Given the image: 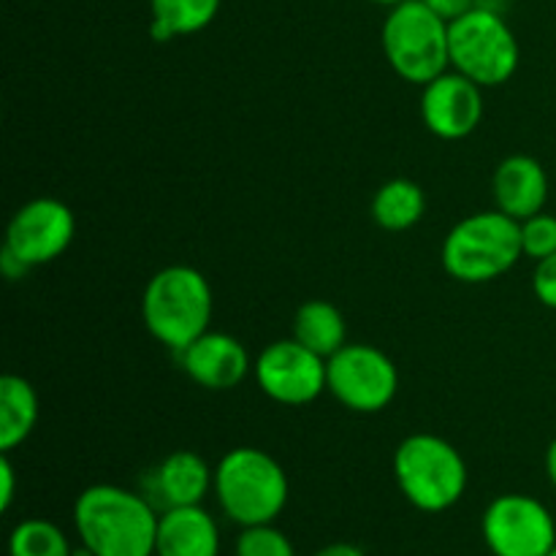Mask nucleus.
<instances>
[{"label":"nucleus","mask_w":556,"mask_h":556,"mask_svg":"<svg viewBox=\"0 0 556 556\" xmlns=\"http://www.w3.org/2000/svg\"><path fill=\"white\" fill-rule=\"evenodd\" d=\"M220 530L201 505L166 508L157 519L155 556H217Z\"/></svg>","instance_id":"nucleus-15"},{"label":"nucleus","mask_w":556,"mask_h":556,"mask_svg":"<svg viewBox=\"0 0 556 556\" xmlns=\"http://www.w3.org/2000/svg\"><path fill=\"white\" fill-rule=\"evenodd\" d=\"M424 212H427V195L413 179H389L380 185L372 199V220L391 233L418 226Z\"/></svg>","instance_id":"nucleus-20"},{"label":"nucleus","mask_w":556,"mask_h":556,"mask_svg":"<svg viewBox=\"0 0 556 556\" xmlns=\"http://www.w3.org/2000/svg\"><path fill=\"white\" fill-rule=\"evenodd\" d=\"M179 362L190 380L210 391L237 389L253 372L248 348L226 331H204L199 340L179 351Z\"/></svg>","instance_id":"nucleus-13"},{"label":"nucleus","mask_w":556,"mask_h":556,"mask_svg":"<svg viewBox=\"0 0 556 556\" xmlns=\"http://www.w3.org/2000/svg\"><path fill=\"white\" fill-rule=\"evenodd\" d=\"M293 340L318 356L331 358L348 345V324L334 304L313 299V302H304L293 315Z\"/></svg>","instance_id":"nucleus-18"},{"label":"nucleus","mask_w":556,"mask_h":556,"mask_svg":"<svg viewBox=\"0 0 556 556\" xmlns=\"http://www.w3.org/2000/svg\"><path fill=\"white\" fill-rule=\"evenodd\" d=\"M521 255V223L500 210L467 215L443 239V269L470 286L508 275Z\"/></svg>","instance_id":"nucleus-5"},{"label":"nucleus","mask_w":556,"mask_h":556,"mask_svg":"<svg viewBox=\"0 0 556 556\" xmlns=\"http://www.w3.org/2000/svg\"><path fill=\"white\" fill-rule=\"evenodd\" d=\"M210 489H215V470L195 451H174L152 472V492L163 510L201 505Z\"/></svg>","instance_id":"nucleus-16"},{"label":"nucleus","mask_w":556,"mask_h":556,"mask_svg":"<svg viewBox=\"0 0 556 556\" xmlns=\"http://www.w3.org/2000/svg\"><path fill=\"white\" fill-rule=\"evenodd\" d=\"M394 478L413 508L443 514L465 497L467 465L448 440L418 432L394 451Z\"/></svg>","instance_id":"nucleus-6"},{"label":"nucleus","mask_w":556,"mask_h":556,"mask_svg":"<svg viewBox=\"0 0 556 556\" xmlns=\"http://www.w3.org/2000/svg\"><path fill=\"white\" fill-rule=\"evenodd\" d=\"M212 286L199 269L185 264L155 271L141 293V320L147 331L168 351H185L210 331Z\"/></svg>","instance_id":"nucleus-2"},{"label":"nucleus","mask_w":556,"mask_h":556,"mask_svg":"<svg viewBox=\"0 0 556 556\" xmlns=\"http://www.w3.org/2000/svg\"><path fill=\"white\" fill-rule=\"evenodd\" d=\"M326 386L348 410L380 413L400 391V372L380 348L348 342L342 351L326 358Z\"/></svg>","instance_id":"nucleus-8"},{"label":"nucleus","mask_w":556,"mask_h":556,"mask_svg":"<svg viewBox=\"0 0 556 556\" xmlns=\"http://www.w3.org/2000/svg\"><path fill=\"white\" fill-rule=\"evenodd\" d=\"M215 494L223 514L239 527L275 525L286 510L288 476L280 462L261 448H231L215 470Z\"/></svg>","instance_id":"nucleus-3"},{"label":"nucleus","mask_w":556,"mask_h":556,"mask_svg":"<svg viewBox=\"0 0 556 556\" xmlns=\"http://www.w3.org/2000/svg\"><path fill=\"white\" fill-rule=\"evenodd\" d=\"M532 291H535V299L543 307L556 309V253L535 264V271H532Z\"/></svg>","instance_id":"nucleus-24"},{"label":"nucleus","mask_w":556,"mask_h":556,"mask_svg":"<svg viewBox=\"0 0 556 556\" xmlns=\"http://www.w3.org/2000/svg\"><path fill=\"white\" fill-rule=\"evenodd\" d=\"M546 556H556V546H554V548H552V552H548Z\"/></svg>","instance_id":"nucleus-30"},{"label":"nucleus","mask_w":556,"mask_h":556,"mask_svg":"<svg viewBox=\"0 0 556 556\" xmlns=\"http://www.w3.org/2000/svg\"><path fill=\"white\" fill-rule=\"evenodd\" d=\"M432 11H438L445 22H454L459 16H465L467 11H472L478 5V0H424Z\"/></svg>","instance_id":"nucleus-25"},{"label":"nucleus","mask_w":556,"mask_h":556,"mask_svg":"<svg viewBox=\"0 0 556 556\" xmlns=\"http://www.w3.org/2000/svg\"><path fill=\"white\" fill-rule=\"evenodd\" d=\"M546 476L548 481H552V486L556 489V438L552 440V445H548L546 451Z\"/></svg>","instance_id":"nucleus-28"},{"label":"nucleus","mask_w":556,"mask_h":556,"mask_svg":"<svg viewBox=\"0 0 556 556\" xmlns=\"http://www.w3.org/2000/svg\"><path fill=\"white\" fill-rule=\"evenodd\" d=\"M521 250L527 258L538 261L556 253V215L538 212V215L521 220Z\"/></svg>","instance_id":"nucleus-23"},{"label":"nucleus","mask_w":556,"mask_h":556,"mask_svg":"<svg viewBox=\"0 0 556 556\" xmlns=\"http://www.w3.org/2000/svg\"><path fill=\"white\" fill-rule=\"evenodd\" d=\"M492 195L500 212L514 220H527L546 210L548 174L532 155H510L494 168Z\"/></svg>","instance_id":"nucleus-14"},{"label":"nucleus","mask_w":556,"mask_h":556,"mask_svg":"<svg viewBox=\"0 0 556 556\" xmlns=\"http://www.w3.org/2000/svg\"><path fill=\"white\" fill-rule=\"evenodd\" d=\"M451 68L481 87H500L519 71L521 47L500 9L476 5L451 22Z\"/></svg>","instance_id":"nucleus-7"},{"label":"nucleus","mask_w":556,"mask_h":556,"mask_svg":"<svg viewBox=\"0 0 556 556\" xmlns=\"http://www.w3.org/2000/svg\"><path fill=\"white\" fill-rule=\"evenodd\" d=\"M313 556H367V554H364L358 546H353V543H331V546H324Z\"/></svg>","instance_id":"nucleus-27"},{"label":"nucleus","mask_w":556,"mask_h":556,"mask_svg":"<svg viewBox=\"0 0 556 556\" xmlns=\"http://www.w3.org/2000/svg\"><path fill=\"white\" fill-rule=\"evenodd\" d=\"M38 424V394L22 375L0 378V451L11 454Z\"/></svg>","instance_id":"nucleus-17"},{"label":"nucleus","mask_w":556,"mask_h":556,"mask_svg":"<svg viewBox=\"0 0 556 556\" xmlns=\"http://www.w3.org/2000/svg\"><path fill=\"white\" fill-rule=\"evenodd\" d=\"M220 5L223 0H150V36L155 41H172L201 33L217 20Z\"/></svg>","instance_id":"nucleus-19"},{"label":"nucleus","mask_w":556,"mask_h":556,"mask_svg":"<svg viewBox=\"0 0 556 556\" xmlns=\"http://www.w3.org/2000/svg\"><path fill=\"white\" fill-rule=\"evenodd\" d=\"M421 119L438 139H467L483 119V87L462 76L459 71H445L424 85Z\"/></svg>","instance_id":"nucleus-12"},{"label":"nucleus","mask_w":556,"mask_h":556,"mask_svg":"<svg viewBox=\"0 0 556 556\" xmlns=\"http://www.w3.org/2000/svg\"><path fill=\"white\" fill-rule=\"evenodd\" d=\"M492 556H546L556 546L552 510L530 494H500L486 505L481 521Z\"/></svg>","instance_id":"nucleus-9"},{"label":"nucleus","mask_w":556,"mask_h":556,"mask_svg":"<svg viewBox=\"0 0 556 556\" xmlns=\"http://www.w3.org/2000/svg\"><path fill=\"white\" fill-rule=\"evenodd\" d=\"M369 3H375V5H386V9H391V5L402 3V0H369Z\"/></svg>","instance_id":"nucleus-29"},{"label":"nucleus","mask_w":556,"mask_h":556,"mask_svg":"<svg viewBox=\"0 0 556 556\" xmlns=\"http://www.w3.org/2000/svg\"><path fill=\"white\" fill-rule=\"evenodd\" d=\"M157 519L152 503L114 483L87 486L74 503V527L92 556H155Z\"/></svg>","instance_id":"nucleus-1"},{"label":"nucleus","mask_w":556,"mask_h":556,"mask_svg":"<svg viewBox=\"0 0 556 556\" xmlns=\"http://www.w3.org/2000/svg\"><path fill=\"white\" fill-rule=\"evenodd\" d=\"M233 556H296L291 538L275 525L242 527L233 546Z\"/></svg>","instance_id":"nucleus-22"},{"label":"nucleus","mask_w":556,"mask_h":556,"mask_svg":"<svg viewBox=\"0 0 556 556\" xmlns=\"http://www.w3.org/2000/svg\"><path fill=\"white\" fill-rule=\"evenodd\" d=\"M11 556H74L71 541L54 521L25 519L11 530Z\"/></svg>","instance_id":"nucleus-21"},{"label":"nucleus","mask_w":556,"mask_h":556,"mask_svg":"<svg viewBox=\"0 0 556 556\" xmlns=\"http://www.w3.org/2000/svg\"><path fill=\"white\" fill-rule=\"evenodd\" d=\"M76 237V217L58 199H33L14 212L5 228V253L27 271L60 258Z\"/></svg>","instance_id":"nucleus-11"},{"label":"nucleus","mask_w":556,"mask_h":556,"mask_svg":"<svg viewBox=\"0 0 556 556\" xmlns=\"http://www.w3.org/2000/svg\"><path fill=\"white\" fill-rule=\"evenodd\" d=\"M258 389L271 402L304 407L318 400L326 386V358L304 348L299 340H275L253 362Z\"/></svg>","instance_id":"nucleus-10"},{"label":"nucleus","mask_w":556,"mask_h":556,"mask_svg":"<svg viewBox=\"0 0 556 556\" xmlns=\"http://www.w3.org/2000/svg\"><path fill=\"white\" fill-rule=\"evenodd\" d=\"M451 22L424 0H402L391 5L380 27V47L386 63L400 79L429 85L451 65Z\"/></svg>","instance_id":"nucleus-4"},{"label":"nucleus","mask_w":556,"mask_h":556,"mask_svg":"<svg viewBox=\"0 0 556 556\" xmlns=\"http://www.w3.org/2000/svg\"><path fill=\"white\" fill-rule=\"evenodd\" d=\"M16 494V472L11 467L9 454L0 456V508L9 510L11 503H14Z\"/></svg>","instance_id":"nucleus-26"}]
</instances>
